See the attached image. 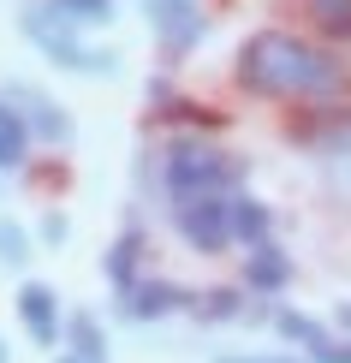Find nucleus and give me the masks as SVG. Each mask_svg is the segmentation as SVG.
Here are the masks:
<instances>
[{
    "label": "nucleus",
    "mask_w": 351,
    "mask_h": 363,
    "mask_svg": "<svg viewBox=\"0 0 351 363\" xmlns=\"http://www.w3.org/2000/svg\"><path fill=\"white\" fill-rule=\"evenodd\" d=\"M303 357H310V363H351V340H322V345H316V352H303Z\"/></svg>",
    "instance_id": "nucleus-19"
},
{
    "label": "nucleus",
    "mask_w": 351,
    "mask_h": 363,
    "mask_svg": "<svg viewBox=\"0 0 351 363\" xmlns=\"http://www.w3.org/2000/svg\"><path fill=\"white\" fill-rule=\"evenodd\" d=\"M274 322H280V334H286V340H298L303 352H316V345L328 340V328H322V322H310V315H298V310H280Z\"/></svg>",
    "instance_id": "nucleus-17"
},
{
    "label": "nucleus",
    "mask_w": 351,
    "mask_h": 363,
    "mask_svg": "<svg viewBox=\"0 0 351 363\" xmlns=\"http://www.w3.org/2000/svg\"><path fill=\"white\" fill-rule=\"evenodd\" d=\"M333 179H340V185H351V138L333 149Z\"/></svg>",
    "instance_id": "nucleus-20"
},
{
    "label": "nucleus",
    "mask_w": 351,
    "mask_h": 363,
    "mask_svg": "<svg viewBox=\"0 0 351 363\" xmlns=\"http://www.w3.org/2000/svg\"><path fill=\"white\" fill-rule=\"evenodd\" d=\"M149 24H155V36L173 54H185L191 42L203 36V12H196V0H149Z\"/></svg>",
    "instance_id": "nucleus-5"
},
{
    "label": "nucleus",
    "mask_w": 351,
    "mask_h": 363,
    "mask_svg": "<svg viewBox=\"0 0 351 363\" xmlns=\"http://www.w3.org/2000/svg\"><path fill=\"white\" fill-rule=\"evenodd\" d=\"M0 363H6V352H0Z\"/></svg>",
    "instance_id": "nucleus-25"
},
{
    "label": "nucleus",
    "mask_w": 351,
    "mask_h": 363,
    "mask_svg": "<svg viewBox=\"0 0 351 363\" xmlns=\"http://www.w3.org/2000/svg\"><path fill=\"white\" fill-rule=\"evenodd\" d=\"M66 233H72V226H66V215H48V220H42V238H48V245H60Z\"/></svg>",
    "instance_id": "nucleus-21"
},
{
    "label": "nucleus",
    "mask_w": 351,
    "mask_h": 363,
    "mask_svg": "<svg viewBox=\"0 0 351 363\" xmlns=\"http://www.w3.org/2000/svg\"><path fill=\"white\" fill-rule=\"evenodd\" d=\"M286 280H292V256L274 245V238L244 250V286H250V292H280Z\"/></svg>",
    "instance_id": "nucleus-7"
},
{
    "label": "nucleus",
    "mask_w": 351,
    "mask_h": 363,
    "mask_svg": "<svg viewBox=\"0 0 351 363\" xmlns=\"http://www.w3.org/2000/svg\"><path fill=\"white\" fill-rule=\"evenodd\" d=\"M60 363H84V357H60Z\"/></svg>",
    "instance_id": "nucleus-23"
},
{
    "label": "nucleus",
    "mask_w": 351,
    "mask_h": 363,
    "mask_svg": "<svg viewBox=\"0 0 351 363\" xmlns=\"http://www.w3.org/2000/svg\"><path fill=\"white\" fill-rule=\"evenodd\" d=\"M233 208H238V196H196V203H173V226H179V238H185L191 250H203V256H215L233 245Z\"/></svg>",
    "instance_id": "nucleus-4"
},
{
    "label": "nucleus",
    "mask_w": 351,
    "mask_h": 363,
    "mask_svg": "<svg viewBox=\"0 0 351 363\" xmlns=\"http://www.w3.org/2000/svg\"><path fill=\"white\" fill-rule=\"evenodd\" d=\"M191 310L203 315V322H233V315H244V298L221 286V292H203V298H191Z\"/></svg>",
    "instance_id": "nucleus-16"
},
{
    "label": "nucleus",
    "mask_w": 351,
    "mask_h": 363,
    "mask_svg": "<svg viewBox=\"0 0 351 363\" xmlns=\"http://www.w3.org/2000/svg\"><path fill=\"white\" fill-rule=\"evenodd\" d=\"M233 233L244 238V245H262V238H268V208L256 203V196H238V208H233Z\"/></svg>",
    "instance_id": "nucleus-15"
},
{
    "label": "nucleus",
    "mask_w": 351,
    "mask_h": 363,
    "mask_svg": "<svg viewBox=\"0 0 351 363\" xmlns=\"http://www.w3.org/2000/svg\"><path fill=\"white\" fill-rule=\"evenodd\" d=\"M137 256H143V238H137V233H126L108 256H101V268H108V280L119 286V292H131V286H137Z\"/></svg>",
    "instance_id": "nucleus-11"
},
{
    "label": "nucleus",
    "mask_w": 351,
    "mask_h": 363,
    "mask_svg": "<svg viewBox=\"0 0 351 363\" xmlns=\"http://www.w3.org/2000/svg\"><path fill=\"white\" fill-rule=\"evenodd\" d=\"M0 101H12V108L24 113L30 138H54V143H60V138L72 131V125H66V113H54V101H48V96H36V89H24V84H12Z\"/></svg>",
    "instance_id": "nucleus-8"
},
{
    "label": "nucleus",
    "mask_w": 351,
    "mask_h": 363,
    "mask_svg": "<svg viewBox=\"0 0 351 363\" xmlns=\"http://www.w3.org/2000/svg\"><path fill=\"white\" fill-rule=\"evenodd\" d=\"M238 84L268 101H328L345 89V60L286 30H256L238 48Z\"/></svg>",
    "instance_id": "nucleus-1"
},
{
    "label": "nucleus",
    "mask_w": 351,
    "mask_h": 363,
    "mask_svg": "<svg viewBox=\"0 0 351 363\" xmlns=\"http://www.w3.org/2000/svg\"><path fill=\"white\" fill-rule=\"evenodd\" d=\"M24 155H30V125L12 101H0V173L24 167Z\"/></svg>",
    "instance_id": "nucleus-10"
},
{
    "label": "nucleus",
    "mask_w": 351,
    "mask_h": 363,
    "mask_svg": "<svg viewBox=\"0 0 351 363\" xmlns=\"http://www.w3.org/2000/svg\"><path fill=\"white\" fill-rule=\"evenodd\" d=\"M24 256H30V238H24V226L0 220V262H6V268H18Z\"/></svg>",
    "instance_id": "nucleus-18"
},
{
    "label": "nucleus",
    "mask_w": 351,
    "mask_h": 363,
    "mask_svg": "<svg viewBox=\"0 0 351 363\" xmlns=\"http://www.w3.org/2000/svg\"><path fill=\"white\" fill-rule=\"evenodd\" d=\"M24 30H30V42H36V48L48 54L54 66H66V72H89V78H108V72H113V54L78 42V24H66V18L48 6V0L24 12Z\"/></svg>",
    "instance_id": "nucleus-3"
},
{
    "label": "nucleus",
    "mask_w": 351,
    "mask_h": 363,
    "mask_svg": "<svg viewBox=\"0 0 351 363\" xmlns=\"http://www.w3.org/2000/svg\"><path fill=\"white\" fill-rule=\"evenodd\" d=\"M18 322L30 328L36 345H60V298H54V286H42V280L18 286Z\"/></svg>",
    "instance_id": "nucleus-6"
},
{
    "label": "nucleus",
    "mask_w": 351,
    "mask_h": 363,
    "mask_svg": "<svg viewBox=\"0 0 351 363\" xmlns=\"http://www.w3.org/2000/svg\"><path fill=\"white\" fill-rule=\"evenodd\" d=\"M72 357H84V363H108V340H101L96 315H72Z\"/></svg>",
    "instance_id": "nucleus-13"
},
{
    "label": "nucleus",
    "mask_w": 351,
    "mask_h": 363,
    "mask_svg": "<svg viewBox=\"0 0 351 363\" xmlns=\"http://www.w3.org/2000/svg\"><path fill=\"white\" fill-rule=\"evenodd\" d=\"M340 322H351V310H345V315H340Z\"/></svg>",
    "instance_id": "nucleus-24"
},
{
    "label": "nucleus",
    "mask_w": 351,
    "mask_h": 363,
    "mask_svg": "<svg viewBox=\"0 0 351 363\" xmlns=\"http://www.w3.org/2000/svg\"><path fill=\"white\" fill-rule=\"evenodd\" d=\"M161 185L167 203H196V196H233L238 185V161L226 149L203 143V138H173L161 155Z\"/></svg>",
    "instance_id": "nucleus-2"
},
{
    "label": "nucleus",
    "mask_w": 351,
    "mask_h": 363,
    "mask_svg": "<svg viewBox=\"0 0 351 363\" xmlns=\"http://www.w3.org/2000/svg\"><path fill=\"white\" fill-rule=\"evenodd\" d=\"M48 6H54L66 24H78V30H89V24H108V18H113V0H48Z\"/></svg>",
    "instance_id": "nucleus-14"
},
{
    "label": "nucleus",
    "mask_w": 351,
    "mask_h": 363,
    "mask_svg": "<svg viewBox=\"0 0 351 363\" xmlns=\"http://www.w3.org/2000/svg\"><path fill=\"white\" fill-rule=\"evenodd\" d=\"M303 12L322 36H340V42L351 36V0H303Z\"/></svg>",
    "instance_id": "nucleus-12"
},
{
    "label": "nucleus",
    "mask_w": 351,
    "mask_h": 363,
    "mask_svg": "<svg viewBox=\"0 0 351 363\" xmlns=\"http://www.w3.org/2000/svg\"><path fill=\"white\" fill-rule=\"evenodd\" d=\"M119 298H126V315H131V322H149V315H167V310L191 304V292H179L173 280H137L131 292H119Z\"/></svg>",
    "instance_id": "nucleus-9"
},
{
    "label": "nucleus",
    "mask_w": 351,
    "mask_h": 363,
    "mask_svg": "<svg viewBox=\"0 0 351 363\" xmlns=\"http://www.w3.org/2000/svg\"><path fill=\"white\" fill-rule=\"evenodd\" d=\"M221 363H310V357H221Z\"/></svg>",
    "instance_id": "nucleus-22"
}]
</instances>
